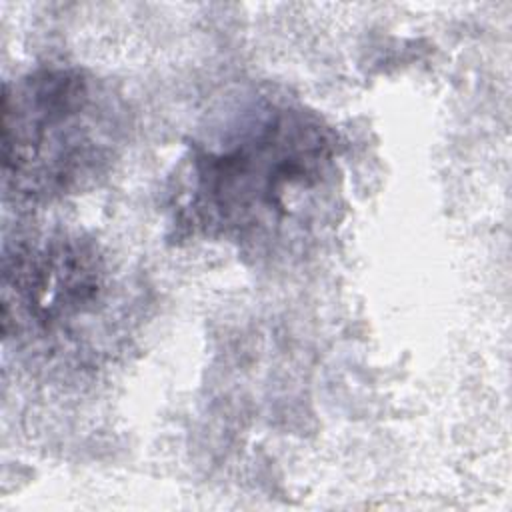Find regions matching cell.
Returning <instances> with one entry per match:
<instances>
[{
	"label": "cell",
	"instance_id": "1",
	"mask_svg": "<svg viewBox=\"0 0 512 512\" xmlns=\"http://www.w3.org/2000/svg\"><path fill=\"white\" fill-rule=\"evenodd\" d=\"M338 158L318 114L266 102L194 146L176 224L256 252L304 240L336 200Z\"/></svg>",
	"mask_w": 512,
	"mask_h": 512
},
{
	"label": "cell",
	"instance_id": "2",
	"mask_svg": "<svg viewBox=\"0 0 512 512\" xmlns=\"http://www.w3.org/2000/svg\"><path fill=\"white\" fill-rule=\"evenodd\" d=\"M0 126L6 194L50 202L108 172L124 134V110L90 72L46 66L4 84Z\"/></svg>",
	"mask_w": 512,
	"mask_h": 512
},
{
	"label": "cell",
	"instance_id": "3",
	"mask_svg": "<svg viewBox=\"0 0 512 512\" xmlns=\"http://www.w3.org/2000/svg\"><path fill=\"white\" fill-rule=\"evenodd\" d=\"M114 290L112 266L92 240L22 238L2 256V336L20 346L72 338L104 314Z\"/></svg>",
	"mask_w": 512,
	"mask_h": 512
}]
</instances>
